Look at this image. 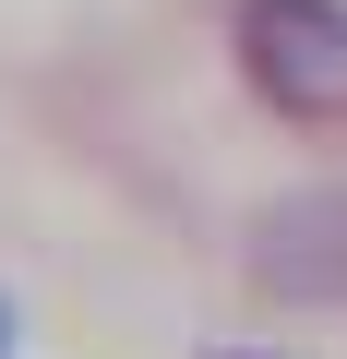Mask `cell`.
<instances>
[{"label":"cell","mask_w":347,"mask_h":359,"mask_svg":"<svg viewBox=\"0 0 347 359\" xmlns=\"http://www.w3.org/2000/svg\"><path fill=\"white\" fill-rule=\"evenodd\" d=\"M228 48H240V84L275 120L347 132V0H240Z\"/></svg>","instance_id":"6da1fadb"},{"label":"cell","mask_w":347,"mask_h":359,"mask_svg":"<svg viewBox=\"0 0 347 359\" xmlns=\"http://www.w3.org/2000/svg\"><path fill=\"white\" fill-rule=\"evenodd\" d=\"M240 276H252L264 299L347 311V180H311V192L252 204V228H240Z\"/></svg>","instance_id":"7a4b0ae2"},{"label":"cell","mask_w":347,"mask_h":359,"mask_svg":"<svg viewBox=\"0 0 347 359\" xmlns=\"http://www.w3.org/2000/svg\"><path fill=\"white\" fill-rule=\"evenodd\" d=\"M0 359H13V299H0Z\"/></svg>","instance_id":"3957f363"},{"label":"cell","mask_w":347,"mask_h":359,"mask_svg":"<svg viewBox=\"0 0 347 359\" xmlns=\"http://www.w3.org/2000/svg\"><path fill=\"white\" fill-rule=\"evenodd\" d=\"M216 359H228V347H216Z\"/></svg>","instance_id":"277c9868"}]
</instances>
